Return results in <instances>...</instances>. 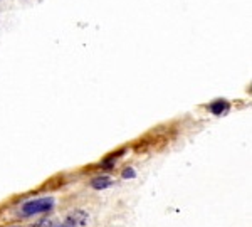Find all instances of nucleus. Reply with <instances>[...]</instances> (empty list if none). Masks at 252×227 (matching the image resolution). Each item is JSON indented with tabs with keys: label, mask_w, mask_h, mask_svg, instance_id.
Instances as JSON below:
<instances>
[{
	"label": "nucleus",
	"mask_w": 252,
	"mask_h": 227,
	"mask_svg": "<svg viewBox=\"0 0 252 227\" xmlns=\"http://www.w3.org/2000/svg\"><path fill=\"white\" fill-rule=\"evenodd\" d=\"M113 180L109 177H96L93 182H91V187L96 188V190H105V188L111 187Z\"/></svg>",
	"instance_id": "7ed1b4c3"
},
{
	"label": "nucleus",
	"mask_w": 252,
	"mask_h": 227,
	"mask_svg": "<svg viewBox=\"0 0 252 227\" xmlns=\"http://www.w3.org/2000/svg\"><path fill=\"white\" fill-rule=\"evenodd\" d=\"M52 227H72L69 224H59V226H52Z\"/></svg>",
	"instance_id": "0eeeda50"
},
{
	"label": "nucleus",
	"mask_w": 252,
	"mask_h": 227,
	"mask_svg": "<svg viewBox=\"0 0 252 227\" xmlns=\"http://www.w3.org/2000/svg\"><path fill=\"white\" fill-rule=\"evenodd\" d=\"M87 221V214L84 210H74L67 215V224L69 226H84Z\"/></svg>",
	"instance_id": "f03ea898"
},
{
	"label": "nucleus",
	"mask_w": 252,
	"mask_h": 227,
	"mask_svg": "<svg viewBox=\"0 0 252 227\" xmlns=\"http://www.w3.org/2000/svg\"><path fill=\"white\" fill-rule=\"evenodd\" d=\"M227 108H229V103L227 101H222V100L213 101L212 104H209V109L213 113V115H222L224 111H227Z\"/></svg>",
	"instance_id": "20e7f679"
},
{
	"label": "nucleus",
	"mask_w": 252,
	"mask_h": 227,
	"mask_svg": "<svg viewBox=\"0 0 252 227\" xmlns=\"http://www.w3.org/2000/svg\"><path fill=\"white\" fill-rule=\"evenodd\" d=\"M34 227H52V222L51 221H41V222H37Z\"/></svg>",
	"instance_id": "423d86ee"
},
{
	"label": "nucleus",
	"mask_w": 252,
	"mask_h": 227,
	"mask_svg": "<svg viewBox=\"0 0 252 227\" xmlns=\"http://www.w3.org/2000/svg\"><path fill=\"white\" fill-rule=\"evenodd\" d=\"M14 227H19V226H14Z\"/></svg>",
	"instance_id": "6e6552de"
},
{
	"label": "nucleus",
	"mask_w": 252,
	"mask_h": 227,
	"mask_svg": "<svg viewBox=\"0 0 252 227\" xmlns=\"http://www.w3.org/2000/svg\"><path fill=\"white\" fill-rule=\"evenodd\" d=\"M135 175H136V173H135V170H133V168H126L125 172H123V177H125V179H133Z\"/></svg>",
	"instance_id": "39448f33"
},
{
	"label": "nucleus",
	"mask_w": 252,
	"mask_h": 227,
	"mask_svg": "<svg viewBox=\"0 0 252 227\" xmlns=\"http://www.w3.org/2000/svg\"><path fill=\"white\" fill-rule=\"evenodd\" d=\"M54 207V199L51 197H42V199H34L29 200L22 206V215L24 217H30V215H37V214H44L49 212Z\"/></svg>",
	"instance_id": "f257e3e1"
}]
</instances>
